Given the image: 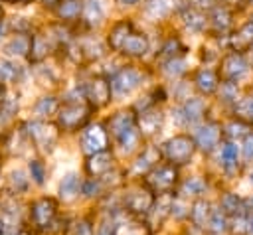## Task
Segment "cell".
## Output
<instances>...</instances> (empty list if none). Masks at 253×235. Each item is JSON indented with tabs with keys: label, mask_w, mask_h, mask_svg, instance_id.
<instances>
[{
	"label": "cell",
	"mask_w": 253,
	"mask_h": 235,
	"mask_svg": "<svg viewBox=\"0 0 253 235\" xmlns=\"http://www.w3.org/2000/svg\"><path fill=\"white\" fill-rule=\"evenodd\" d=\"M196 150V142L186 134H176L164 142V154L174 164H186Z\"/></svg>",
	"instance_id": "6da1fadb"
},
{
	"label": "cell",
	"mask_w": 253,
	"mask_h": 235,
	"mask_svg": "<svg viewBox=\"0 0 253 235\" xmlns=\"http://www.w3.org/2000/svg\"><path fill=\"white\" fill-rule=\"evenodd\" d=\"M140 81H142V75H140L136 69L125 67V69H121V71L113 77L111 89H113V93H115L117 97H126V95H130L134 89H138Z\"/></svg>",
	"instance_id": "7a4b0ae2"
},
{
	"label": "cell",
	"mask_w": 253,
	"mask_h": 235,
	"mask_svg": "<svg viewBox=\"0 0 253 235\" xmlns=\"http://www.w3.org/2000/svg\"><path fill=\"white\" fill-rule=\"evenodd\" d=\"M204 111H206V103L202 99H186V103L178 109L172 111V117L176 118L178 124H196L202 117H204Z\"/></svg>",
	"instance_id": "3957f363"
},
{
	"label": "cell",
	"mask_w": 253,
	"mask_h": 235,
	"mask_svg": "<svg viewBox=\"0 0 253 235\" xmlns=\"http://www.w3.org/2000/svg\"><path fill=\"white\" fill-rule=\"evenodd\" d=\"M81 146H83V152L85 154H97V152H103L107 148V132L101 124H91L83 130V136H81Z\"/></svg>",
	"instance_id": "277c9868"
},
{
	"label": "cell",
	"mask_w": 253,
	"mask_h": 235,
	"mask_svg": "<svg viewBox=\"0 0 253 235\" xmlns=\"http://www.w3.org/2000/svg\"><path fill=\"white\" fill-rule=\"evenodd\" d=\"M59 124L67 130H75L79 124H83V120L87 118V109L81 103H65L59 109Z\"/></svg>",
	"instance_id": "5b68a950"
},
{
	"label": "cell",
	"mask_w": 253,
	"mask_h": 235,
	"mask_svg": "<svg viewBox=\"0 0 253 235\" xmlns=\"http://www.w3.org/2000/svg\"><path fill=\"white\" fill-rule=\"evenodd\" d=\"M176 168L170 166V164H162V166H156L150 170L148 174V182L152 188H156L158 192H168L174 182H176Z\"/></svg>",
	"instance_id": "8992f818"
},
{
	"label": "cell",
	"mask_w": 253,
	"mask_h": 235,
	"mask_svg": "<svg viewBox=\"0 0 253 235\" xmlns=\"http://www.w3.org/2000/svg\"><path fill=\"white\" fill-rule=\"evenodd\" d=\"M221 67H223V73H225V77H227L229 81H237V79L245 77L247 71H249V63H247V59H245L239 51H231V53H227V55L223 57Z\"/></svg>",
	"instance_id": "52a82bcc"
},
{
	"label": "cell",
	"mask_w": 253,
	"mask_h": 235,
	"mask_svg": "<svg viewBox=\"0 0 253 235\" xmlns=\"http://www.w3.org/2000/svg\"><path fill=\"white\" fill-rule=\"evenodd\" d=\"M219 136H221V128H219V124H215V122H208V124H204V126L198 128L194 142H196L204 152H211V150L217 146Z\"/></svg>",
	"instance_id": "ba28073f"
},
{
	"label": "cell",
	"mask_w": 253,
	"mask_h": 235,
	"mask_svg": "<svg viewBox=\"0 0 253 235\" xmlns=\"http://www.w3.org/2000/svg\"><path fill=\"white\" fill-rule=\"evenodd\" d=\"M55 215V203L49 197H40L32 205V219L38 227H45Z\"/></svg>",
	"instance_id": "9c48e42d"
},
{
	"label": "cell",
	"mask_w": 253,
	"mask_h": 235,
	"mask_svg": "<svg viewBox=\"0 0 253 235\" xmlns=\"http://www.w3.org/2000/svg\"><path fill=\"white\" fill-rule=\"evenodd\" d=\"M81 184H83V182H81V178H79L77 172H67V174L61 178L59 188H57L59 199H63V201L75 199V197L79 196V192H81Z\"/></svg>",
	"instance_id": "30bf717a"
},
{
	"label": "cell",
	"mask_w": 253,
	"mask_h": 235,
	"mask_svg": "<svg viewBox=\"0 0 253 235\" xmlns=\"http://www.w3.org/2000/svg\"><path fill=\"white\" fill-rule=\"evenodd\" d=\"M81 12L87 26H99L107 16V0H85Z\"/></svg>",
	"instance_id": "8fae6325"
},
{
	"label": "cell",
	"mask_w": 253,
	"mask_h": 235,
	"mask_svg": "<svg viewBox=\"0 0 253 235\" xmlns=\"http://www.w3.org/2000/svg\"><path fill=\"white\" fill-rule=\"evenodd\" d=\"M85 95H87L95 105H105V103L111 99V85H109L105 79L97 77V79H93V81L85 87Z\"/></svg>",
	"instance_id": "7c38bea8"
},
{
	"label": "cell",
	"mask_w": 253,
	"mask_h": 235,
	"mask_svg": "<svg viewBox=\"0 0 253 235\" xmlns=\"http://www.w3.org/2000/svg\"><path fill=\"white\" fill-rule=\"evenodd\" d=\"M162 120H164V115L156 109H146L142 111L140 118H138V124H140V132L142 134H156L160 128H162Z\"/></svg>",
	"instance_id": "4fadbf2b"
},
{
	"label": "cell",
	"mask_w": 253,
	"mask_h": 235,
	"mask_svg": "<svg viewBox=\"0 0 253 235\" xmlns=\"http://www.w3.org/2000/svg\"><path fill=\"white\" fill-rule=\"evenodd\" d=\"M154 199L146 190H134L126 196V207L134 213H148Z\"/></svg>",
	"instance_id": "5bb4252c"
},
{
	"label": "cell",
	"mask_w": 253,
	"mask_h": 235,
	"mask_svg": "<svg viewBox=\"0 0 253 235\" xmlns=\"http://www.w3.org/2000/svg\"><path fill=\"white\" fill-rule=\"evenodd\" d=\"M28 51H30V39L24 34L12 36L4 45V53L10 57H24Z\"/></svg>",
	"instance_id": "9a60e30c"
},
{
	"label": "cell",
	"mask_w": 253,
	"mask_h": 235,
	"mask_svg": "<svg viewBox=\"0 0 253 235\" xmlns=\"http://www.w3.org/2000/svg\"><path fill=\"white\" fill-rule=\"evenodd\" d=\"M158 158H160V152H158V148H154V146H148L138 158H136V162H134V166H132V170L136 172V174H144V172H148V170H152V168H156V162H158Z\"/></svg>",
	"instance_id": "2e32d148"
},
{
	"label": "cell",
	"mask_w": 253,
	"mask_h": 235,
	"mask_svg": "<svg viewBox=\"0 0 253 235\" xmlns=\"http://www.w3.org/2000/svg\"><path fill=\"white\" fill-rule=\"evenodd\" d=\"M123 51L126 55H134V57L144 55L148 51V39H146V36L144 34H130L126 38L125 45H123Z\"/></svg>",
	"instance_id": "e0dca14e"
},
{
	"label": "cell",
	"mask_w": 253,
	"mask_h": 235,
	"mask_svg": "<svg viewBox=\"0 0 253 235\" xmlns=\"http://www.w3.org/2000/svg\"><path fill=\"white\" fill-rule=\"evenodd\" d=\"M111 162L113 160H111V154L107 150L97 152V154H91L89 156V162H87V172L91 176H101V174H105L111 168Z\"/></svg>",
	"instance_id": "ac0fdd59"
},
{
	"label": "cell",
	"mask_w": 253,
	"mask_h": 235,
	"mask_svg": "<svg viewBox=\"0 0 253 235\" xmlns=\"http://www.w3.org/2000/svg\"><path fill=\"white\" fill-rule=\"evenodd\" d=\"M170 207H172V197L170 196H160L158 197V201L156 203H152V207H150V211H148V215H150V221L154 223V225H158V223H162L168 215H170Z\"/></svg>",
	"instance_id": "d6986e66"
},
{
	"label": "cell",
	"mask_w": 253,
	"mask_h": 235,
	"mask_svg": "<svg viewBox=\"0 0 253 235\" xmlns=\"http://www.w3.org/2000/svg\"><path fill=\"white\" fill-rule=\"evenodd\" d=\"M128 36H130V22L123 20V22L115 24V26L111 28V34H109V43H111V47H113V49H123V45H125V41H126Z\"/></svg>",
	"instance_id": "ffe728a7"
},
{
	"label": "cell",
	"mask_w": 253,
	"mask_h": 235,
	"mask_svg": "<svg viewBox=\"0 0 253 235\" xmlns=\"http://www.w3.org/2000/svg\"><path fill=\"white\" fill-rule=\"evenodd\" d=\"M26 128H28L30 136H32L36 142H40L42 146L47 148V140L53 142V132H51V128H49L47 124H43V122H40V120H32V122L26 124Z\"/></svg>",
	"instance_id": "44dd1931"
},
{
	"label": "cell",
	"mask_w": 253,
	"mask_h": 235,
	"mask_svg": "<svg viewBox=\"0 0 253 235\" xmlns=\"http://www.w3.org/2000/svg\"><path fill=\"white\" fill-rule=\"evenodd\" d=\"M178 2H180V0H150V2L146 4V14H148L150 18H154V20L166 18V16L174 10V6H176Z\"/></svg>",
	"instance_id": "7402d4cb"
},
{
	"label": "cell",
	"mask_w": 253,
	"mask_h": 235,
	"mask_svg": "<svg viewBox=\"0 0 253 235\" xmlns=\"http://www.w3.org/2000/svg\"><path fill=\"white\" fill-rule=\"evenodd\" d=\"M132 124H134V115H132V111H119L117 115L111 117V120H109V130L117 136L119 132H123L125 128H128V126H132Z\"/></svg>",
	"instance_id": "603a6c76"
},
{
	"label": "cell",
	"mask_w": 253,
	"mask_h": 235,
	"mask_svg": "<svg viewBox=\"0 0 253 235\" xmlns=\"http://www.w3.org/2000/svg\"><path fill=\"white\" fill-rule=\"evenodd\" d=\"M237 158H239V146L235 142H225L219 150V164L225 170L237 168Z\"/></svg>",
	"instance_id": "cb8c5ba5"
},
{
	"label": "cell",
	"mask_w": 253,
	"mask_h": 235,
	"mask_svg": "<svg viewBox=\"0 0 253 235\" xmlns=\"http://www.w3.org/2000/svg\"><path fill=\"white\" fill-rule=\"evenodd\" d=\"M182 20H184V24L190 32H202L206 28V16L200 10L192 8V6L182 12Z\"/></svg>",
	"instance_id": "d4e9b609"
},
{
	"label": "cell",
	"mask_w": 253,
	"mask_h": 235,
	"mask_svg": "<svg viewBox=\"0 0 253 235\" xmlns=\"http://www.w3.org/2000/svg\"><path fill=\"white\" fill-rule=\"evenodd\" d=\"M196 87L202 93H206V95L213 93L217 89V75H215V71H211V69L198 71V75H196Z\"/></svg>",
	"instance_id": "484cf974"
},
{
	"label": "cell",
	"mask_w": 253,
	"mask_h": 235,
	"mask_svg": "<svg viewBox=\"0 0 253 235\" xmlns=\"http://www.w3.org/2000/svg\"><path fill=\"white\" fill-rule=\"evenodd\" d=\"M115 138H117V142H119L121 150H125V152H130V150H134V146L138 144V138H140V130H138V128L132 124V126L125 128L123 132H119Z\"/></svg>",
	"instance_id": "4316f807"
},
{
	"label": "cell",
	"mask_w": 253,
	"mask_h": 235,
	"mask_svg": "<svg viewBox=\"0 0 253 235\" xmlns=\"http://www.w3.org/2000/svg\"><path fill=\"white\" fill-rule=\"evenodd\" d=\"M210 213H211V209H210V203L206 199H196L194 205L190 207V217H192L196 227H204L208 223Z\"/></svg>",
	"instance_id": "83f0119b"
},
{
	"label": "cell",
	"mask_w": 253,
	"mask_h": 235,
	"mask_svg": "<svg viewBox=\"0 0 253 235\" xmlns=\"http://www.w3.org/2000/svg\"><path fill=\"white\" fill-rule=\"evenodd\" d=\"M221 209L225 211V215H241L245 209V201L237 196V194H225L221 197Z\"/></svg>",
	"instance_id": "f1b7e54d"
},
{
	"label": "cell",
	"mask_w": 253,
	"mask_h": 235,
	"mask_svg": "<svg viewBox=\"0 0 253 235\" xmlns=\"http://www.w3.org/2000/svg\"><path fill=\"white\" fill-rule=\"evenodd\" d=\"M208 225H210V229L213 231V235H221V233L227 229V225H229L225 211H223L221 207L211 209V213H210V217H208Z\"/></svg>",
	"instance_id": "f546056e"
},
{
	"label": "cell",
	"mask_w": 253,
	"mask_h": 235,
	"mask_svg": "<svg viewBox=\"0 0 253 235\" xmlns=\"http://www.w3.org/2000/svg\"><path fill=\"white\" fill-rule=\"evenodd\" d=\"M233 45L237 47V51H241L243 47L253 45V20H249L247 24H243V28L233 36Z\"/></svg>",
	"instance_id": "4dcf8cb0"
},
{
	"label": "cell",
	"mask_w": 253,
	"mask_h": 235,
	"mask_svg": "<svg viewBox=\"0 0 253 235\" xmlns=\"http://www.w3.org/2000/svg\"><path fill=\"white\" fill-rule=\"evenodd\" d=\"M235 115L245 122H253V95H247L235 103Z\"/></svg>",
	"instance_id": "1f68e13d"
},
{
	"label": "cell",
	"mask_w": 253,
	"mask_h": 235,
	"mask_svg": "<svg viewBox=\"0 0 253 235\" xmlns=\"http://www.w3.org/2000/svg\"><path fill=\"white\" fill-rule=\"evenodd\" d=\"M206 192V182L200 176H190L182 184V194L184 196H202Z\"/></svg>",
	"instance_id": "d6a6232c"
},
{
	"label": "cell",
	"mask_w": 253,
	"mask_h": 235,
	"mask_svg": "<svg viewBox=\"0 0 253 235\" xmlns=\"http://www.w3.org/2000/svg\"><path fill=\"white\" fill-rule=\"evenodd\" d=\"M81 10H83V8H81L79 0H63V2H59V6H57V14H59V18H63V20H73V18H77Z\"/></svg>",
	"instance_id": "836d02e7"
},
{
	"label": "cell",
	"mask_w": 253,
	"mask_h": 235,
	"mask_svg": "<svg viewBox=\"0 0 253 235\" xmlns=\"http://www.w3.org/2000/svg\"><path fill=\"white\" fill-rule=\"evenodd\" d=\"M211 24L215 26V30H225L231 24V12L227 8H215L211 12Z\"/></svg>",
	"instance_id": "e575fe53"
},
{
	"label": "cell",
	"mask_w": 253,
	"mask_h": 235,
	"mask_svg": "<svg viewBox=\"0 0 253 235\" xmlns=\"http://www.w3.org/2000/svg\"><path fill=\"white\" fill-rule=\"evenodd\" d=\"M219 97H221L225 103H237V101H239V87H237V83H233V81L221 83V87H219Z\"/></svg>",
	"instance_id": "d590c367"
},
{
	"label": "cell",
	"mask_w": 253,
	"mask_h": 235,
	"mask_svg": "<svg viewBox=\"0 0 253 235\" xmlns=\"http://www.w3.org/2000/svg\"><path fill=\"white\" fill-rule=\"evenodd\" d=\"M36 115L40 117H47V115H53L55 109H57V99L55 97H42L38 103H36Z\"/></svg>",
	"instance_id": "8d00e7d4"
},
{
	"label": "cell",
	"mask_w": 253,
	"mask_h": 235,
	"mask_svg": "<svg viewBox=\"0 0 253 235\" xmlns=\"http://www.w3.org/2000/svg\"><path fill=\"white\" fill-rule=\"evenodd\" d=\"M10 186H12V190L18 194V192H26L28 190V186H30V180L26 178V172L24 170H14L12 174H10Z\"/></svg>",
	"instance_id": "74e56055"
},
{
	"label": "cell",
	"mask_w": 253,
	"mask_h": 235,
	"mask_svg": "<svg viewBox=\"0 0 253 235\" xmlns=\"http://www.w3.org/2000/svg\"><path fill=\"white\" fill-rule=\"evenodd\" d=\"M184 71H186V61L180 59V57H172V59H168V61L164 63V73H166L168 77H178V75H182Z\"/></svg>",
	"instance_id": "f35d334b"
},
{
	"label": "cell",
	"mask_w": 253,
	"mask_h": 235,
	"mask_svg": "<svg viewBox=\"0 0 253 235\" xmlns=\"http://www.w3.org/2000/svg\"><path fill=\"white\" fill-rule=\"evenodd\" d=\"M47 49H49L47 38H43V36H34V39H32V55H34V59H42V57L47 53Z\"/></svg>",
	"instance_id": "ab89813d"
},
{
	"label": "cell",
	"mask_w": 253,
	"mask_h": 235,
	"mask_svg": "<svg viewBox=\"0 0 253 235\" xmlns=\"http://www.w3.org/2000/svg\"><path fill=\"white\" fill-rule=\"evenodd\" d=\"M28 170H30L32 180H34L38 186H42V184L45 182V166H43V162H40V160H30Z\"/></svg>",
	"instance_id": "60d3db41"
},
{
	"label": "cell",
	"mask_w": 253,
	"mask_h": 235,
	"mask_svg": "<svg viewBox=\"0 0 253 235\" xmlns=\"http://www.w3.org/2000/svg\"><path fill=\"white\" fill-rule=\"evenodd\" d=\"M170 213H172L176 219H184L186 215H190V203H188V201H184L182 197H174V199H172Z\"/></svg>",
	"instance_id": "b9f144b4"
},
{
	"label": "cell",
	"mask_w": 253,
	"mask_h": 235,
	"mask_svg": "<svg viewBox=\"0 0 253 235\" xmlns=\"http://www.w3.org/2000/svg\"><path fill=\"white\" fill-rule=\"evenodd\" d=\"M16 75H18V67H16L12 61L2 59V61H0V81H2V83H6V81H14Z\"/></svg>",
	"instance_id": "7bdbcfd3"
},
{
	"label": "cell",
	"mask_w": 253,
	"mask_h": 235,
	"mask_svg": "<svg viewBox=\"0 0 253 235\" xmlns=\"http://www.w3.org/2000/svg\"><path fill=\"white\" fill-rule=\"evenodd\" d=\"M93 235H119V221L117 219H103Z\"/></svg>",
	"instance_id": "ee69618b"
},
{
	"label": "cell",
	"mask_w": 253,
	"mask_h": 235,
	"mask_svg": "<svg viewBox=\"0 0 253 235\" xmlns=\"http://www.w3.org/2000/svg\"><path fill=\"white\" fill-rule=\"evenodd\" d=\"M225 134L229 136V138H239V136H247L249 132H247V124L241 120V122H237V120H233V122H229L227 126H225Z\"/></svg>",
	"instance_id": "f6af8a7d"
},
{
	"label": "cell",
	"mask_w": 253,
	"mask_h": 235,
	"mask_svg": "<svg viewBox=\"0 0 253 235\" xmlns=\"http://www.w3.org/2000/svg\"><path fill=\"white\" fill-rule=\"evenodd\" d=\"M99 192H101V180L99 178H91V180H87V182L81 184V194L85 197L99 196Z\"/></svg>",
	"instance_id": "bcb514c9"
},
{
	"label": "cell",
	"mask_w": 253,
	"mask_h": 235,
	"mask_svg": "<svg viewBox=\"0 0 253 235\" xmlns=\"http://www.w3.org/2000/svg\"><path fill=\"white\" fill-rule=\"evenodd\" d=\"M71 235H93V227L89 225V221L79 219L71 225Z\"/></svg>",
	"instance_id": "7dc6e473"
},
{
	"label": "cell",
	"mask_w": 253,
	"mask_h": 235,
	"mask_svg": "<svg viewBox=\"0 0 253 235\" xmlns=\"http://www.w3.org/2000/svg\"><path fill=\"white\" fill-rule=\"evenodd\" d=\"M233 233L235 235H243V233H247V217L241 213V215H235L233 217Z\"/></svg>",
	"instance_id": "c3c4849f"
},
{
	"label": "cell",
	"mask_w": 253,
	"mask_h": 235,
	"mask_svg": "<svg viewBox=\"0 0 253 235\" xmlns=\"http://www.w3.org/2000/svg\"><path fill=\"white\" fill-rule=\"evenodd\" d=\"M119 235H144V233L134 223H119Z\"/></svg>",
	"instance_id": "681fc988"
},
{
	"label": "cell",
	"mask_w": 253,
	"mask_h": 235,
	"mask_svg": "<svg viewBox=\"0 0 253 235\" xmlns=\"http://www.w3.org/2000/svg\"><path fill=\"white\" fill-rule=\"evenodd\" d=\"M83 51H89V55H91V57H101V55H103V51H105V47H103L99 41H95V43H93V39H91V41H87V43H85Z\"/></svg>",
	"instance_id": "f907efd6"
},
{
	"label": "cell",
	"mask_w": 253,
	"mask_h": 235,
	"mask_svg": "<svg viewBox=\"0 0 253 235\" xmlns=\"http://www.w3.org/2000/svg\"><path fill=\"white\" fill-rule=\"evenodd\" d=\"M241 152H243V156H245L247 160L253 158V132H249V134L245 136L243 146H241Z\"/></svg>",
	"instance_id": "816d5d0a"
},
{
	"label": "cell",
	"mask_w": 253,
	"mask_h": 235,
	"mask_svg": "<svg viewBox=\"0 0 253 235\" xmlns=\"http://www.w3.org/2000/svg\"><path fill=\"white\" fill-rule=\"evenodd\" d=\"M176 47H178V41H174V39H170L164 47H162V53H160V57H168V59H172V57H176L174 53H172V49L176 51Z\"/></svg>",
	"instance_id": "f5cc1de1"
},
{
	"label": "cell",
	"mask_w": 253,
	"mask_h": 235,
	"mask_svg": "<svg viewBox=\"0 0 253 235\" xmlns=\"http://www.w3.org/2000/svg\"><path fill=\"white\" fill-rule=\"evenodd\" d=\"M53 34H55V38H57L59 41H67V39H69V38H67V32L61 30V28H57V26L53 28Z\"/></svg>",
	"instance_id": "db71d44e"
},
{
	"label": "cell",
	"mask_w": 253,
	"mask_h": 235,
	"mask_svg": "<svg viewBox=\"0 0 253 235\" xmlns=\"http://www.w3.org/2000/svg\"><path fill=\"white\" fill-rule=\"evenodd\" d=\"M213 0H190V4H192V8H202V6H210Z\"/></svg>",
	"instance_id": "11a10c76"
},
{
	"label": "cell",
	"mask_w": 253,
	"mask_h": 235,
	"mask_svg": "<svg viewBox=\"0 0 253 235\" xmlns=\"http://www.w3.org/2000/svg\"><path fill=\"white\" fill-rule=\"evenodd\" d=\"M247 233H249V235H253V213L247 217Z\"/></svg>",
	"instance_id": "9f6ffc18"
},
{
	"label": "cell",
	"mask_w": 253,
	"mask_h": 235,
	"mask_svg": "<svg viewBox=\"0 0 253 235\" xmlns=\"http://www.w3.org/2000/svg\"><path fill=\"white\" fill-rule=\"evenodd\" d=\"M117 2H119L121 6H134L138 0H117Z\"/></svg>",
	"instance_id": "6f0895ef"
},
{
	"label": "cell",
	"mask_w": 253,
	"mask_h": 235,
	"mask_svg": "<svg viewBox=\"0 0 253 235\" xmlns=\"http://www.w3.org/2000/svg\"><path fill=\"white\" fill-rule=\"evenodd\" d=\"M0 235H4V219L0 217Z\"/></svg>",
	"instance_id": "680465c9"
},
{
	"label": "cell",
	"mask_w": 253,
	"mask_h": 235,
	"mask_svg": "<svg viewBox=\"0 0 253 235\" xmlns=\"http://www.w3.org/2000/svg\"><path fill=\"white\" fill-rule=\"evenodd\" d=\"M2 34H4V24L0 22V38H2Z\"/></svg>",
	"instance_id": "91938a15"
},
{
	"label": "cell",
	"mask_w": 253,
	"mask_h": 235,
	"mask_svg": "<svg viewBox=\"0 0 253 235\" xmlns=\"http://www.w3.org/2000/svg\"><path fill=\"white\" fill-rule=\"evenodd\" d=\"M227 2H231V4H241L243 0H227Z\"/></svg>",
	"instance_id": "94428289"
},
{
	"label": "cell",
	"mask_w": 253,
	"mask_h": 235,
	"mask_svg": "<svg viewBox=\"0 0 253 235\" xmlns=\"http://www.w3.org/2000/svg\"><path fill=\"white\" fill-rule=\"evenodd\" d=\"M43 2H45V4H55L57 0H43Z\"/></svg>",
	"instance_id": "6125c7cd"
},
{
	"label": "cell",
	"mask_w": 253,
	"mask_h": 235,
	"mask_svg": "<svg viewBox=\"0 0 253 235\" xmlns=\"http://www.w3.org/2000/svg\"><path fill=\"white\" fill-rule=\"evenodd\" d=\"M249 182L253 184V170H251V174H249Z\"/></svg>",
	"instance_id": "be15d7a7"
},
{
	"label": "cell",
	"mask_w": 253,
	"mask_h": 235,
	"mask_svg": "<svg viewBox=\"0 0 253 235\" xmlns=\"http://www.w3.org/2000/svg\"><path fill=\"white\" fill-rule=\"evenodd\" d=\"M2 14H4V10H2V6H0V18H2Z\"/></svg>",
	"instance_id": "e7e4bbea"
},
{
	"label": "cell",
	"mask_w": 253,
	"mask_h": 235,
	"mask_svg": "<svg viewBox=\"0 0 253 235\" xmlns=\"http://www.w3.org/2000/svg\"><path fill=\"white\" fill-rule=\"evenodd\" d=\"M251 2H253V0H251Z\"/></svg>",
	"instance_id": "03108f58"
}]
</instances>
